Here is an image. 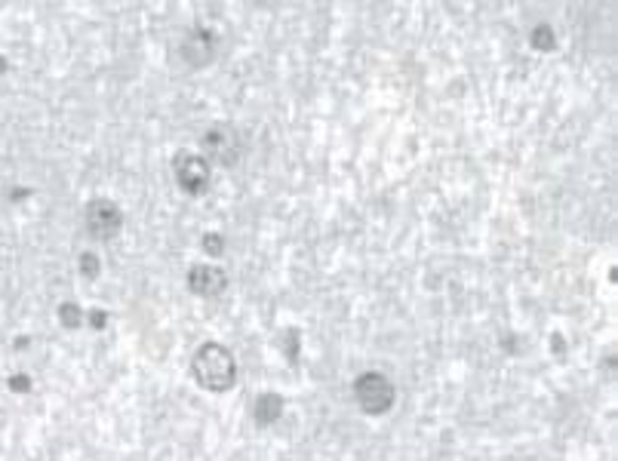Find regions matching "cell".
I'll return each mask as SVG.
<instances>
[{
    "label": "cell",
    "mask_w": 618,
    "mask_h": 461,
    "mask_svg": "<svg viewBox=\"0 0 618 461\" xmlns=\"http://www.w3.org/2000/svg\"><path fill=\"white\" fill-rule=\"evenodd\" d=\"M194 378L213 394L231 391V385L237 381L234 354L228 348H222V344H216V342L203 344V348L194 354Z\"/></svg>",
    "instance_id": "cell-1"
},
{
    "label": "cell",
    "mask_w": 618,
    "mask_h": 461,
    "mask_svg": "<svg viewBox=\"0 0 618 461\" xmlns=\"http://www.w3.org/2000/svg\"><path fill=\"white\" fill-rule=\"evenodd\" d=\"M354 394L366 415H385L394 406V385L382 372H363L354 381Z\"/></svg>",
    "instance_id": "cell-2"
},
{
    "label": "cell",
    "mask_w": 618,
    "mask_h": 461,
    "mask_svg": "<svg viewBox=\"0 0 618 461\" xmlns=\"http://www.w3.org/2000/svg\"><path fill=\"white\" fill-rule=\"evenodd\" d=\"M173 170H175V182H179V188L185 194H191V197H200V194L209 188V179H213L209 163L203 161L200 154H191V151H182V154L175 157Z\"/></svg>",
    "instance_id": "cell-3"
},
{
    "label": "cell",
    "mask_w": 618,
    "mask_h": 461,
    "mask_svg": "<svg viewBox=\"0 0 618 461\" xmlns=\"http://www.w3.org/2000/svg\"><path fill=\"white\" fill-rule=\"evenodd\" d=\"M120 228H123V212L117 209V203L99 197L86 206V230L95 240H111V237L120 234Z\"/></svg>",
    "instance_id": "cell-4"
},
{
    "label": "cell",
    "mask_w": 618,
    "mask_h": 461,
    "mask_svg": "<svg viewBox=\"0 0 618 461\" xmlns=\"http://www.w3.org/2000/svg\"><path fill=\"white\" fill-rule=\"evenodd\" d=\"M203 148H206V154L213 157V161H218L222 166H231L237 157H240V136L234 132V127H228V123H218V127H213L203 136Z\"/></svg>",
    "instance_id": "cell-5"
},
{
    "label": "cell",
    "mask_w": 618,
    "mask_h": 461,
    "mask_svg": "<svg viewBox=\"0 0 618 461\" xmlns=\"http://www.w3.org/2000/svg\"><path fill=\"white\" fill-rule=\"evenodd\" d=\"M228 286V277L222 268H213V264H197V268L188 271V289L194 296H203V298H216L222 296Z\"/></svg>",
    "instance_id": "cell-6"
},
{
    "label": "cell",
    "mask_w": 618,
    "mask_h": 461,
    "mask_svg": "<svg viewBox=\"0 0 618 461\" xmlns=\"http://www.w3.org/2000/svg\"><path fill=\"white\" fill-rule=\"evenodd\" d=\"M182 52H185V59H188V65H197V68H200V65H206V62L213 59V52H216V40H213V34H209L206 28H197L188 40H185Z\"/></svg>",
    "instance_id": "cell-7"
},
{
    "label": "cell",
    "mask_w": 618,
    "mask_h": 461,
    "mask_svg": "<svg viewBox=\"0 0 618 461\" xmlns=\"http://www.w3.org/2000/svg\"><path fill=\"white\" fill-rule=\"evenodd\" d=\"M252 415H255V421H259V424L277 421L280 415H284V397H280V394H262L259 400H255Z\"/></svg>",
    "instance_id": "cell-8"
},
{
    "label": "cell",
    "mask_w": 618,
    "mask_h": 461,
    "mask_svg": "<svg viewBox=\"0 0 618 461\" xmlns=\"http://www.w3.org/2000/svg\"><path fill=\"white\" fill-rule=\"evenodd\" d=\"M532 47H535V49H544V52L557 47V40H554L551 25H538V28H532Z\"/></svg>",
    "instance_id": "cell-9"
},
{
    "label": "cell",
    "mask_w": 618,
    "mask_h": 461,
    "mask_svg": "<svg viewBox=\"0 0 618 461\" xmlns=\"http://www.w3.org/2000/svg\"><path fill=\"white\" fill-rule=\"evenodd\" d=\"M59 317H62V326H68V329H74V326H81V308L77 305H62L59 308Z\"/></svg>",
    "instance_id": "cell-10"
},
{
    "label": "cell",
    "mask_w": 618,
    "mask_h": 461,
    "mask_svg": "<svg viewBox=\"0 0 618 461\" xmlns=\"http://www.w3.org/2000/svg\"><path fill=\"white\" fill-rule=\"evenodd\" d=\"M81 271H83V277H86V280L99 277V271H102V262H99V255H93V252H83V255H81Z\"/></svg>",
    "instance_id": "cell-11"
},
{
    "label": "cell",
    "mask_w": 618,
    "mask_h": 461,
    "mask_svg": "<svg viewBox=\"0 0 618 461\" xmlns=\"http://www.w3.org/2000/svg\"><path fill=\"white\" fill-rule=\"evenodd\" d=\"M203 250H206L209 255H222V250H225L222 234H203Z\"/></svg>",
    "instance_id": "cell-12"
},
{
    "label": "cell",
    "mask_w": 618,
    "mask_h": 461,
    "mask_svg": "<svg viewBox=\"0 0 618 461\" xmlns=\"http://www.w3.org/2000/svg\"><path fill=\"white\" fill-rule=\"evenodd\" d=\"M10 387H13L16 394H25V391H28V387H31V378H28V375H22V372H19V375H13V378H10Z\"/></svg>",
    "instance_id": "cell-13"
},
{
    "label": "cell",
    "mask_w": 618,
    "mask_h": 461,
    "mask_svg": "<svg viewBox=\"0 0 618 461\" xmlns=\"http://www.w3.org/2000/svg\"><path fill=\"white\" fill-rule=\"evenodd\" d=\"M93 326H105V311H93Z\"/></svg>",
    "instance_id": "cell-14"
}]
</instances>
